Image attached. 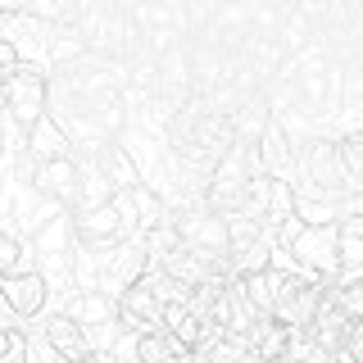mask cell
I'll return each mask as SVG.
<instances>
[{"label":"cell","mask_w":363,"mask_h":363,"mask_svg":"<svg viewBox=\"0 0 363 363\" xmlns=\"http://www.w3.org/2000/svg\"><path fill=\"white\" fill-rule=\"evenodd\" d=\"M0 100H5V118L18 132H32L45 118V73L37 64H18L0 82Z\"/></svg>","instance_id":"cell-1"},{"label":"cell","mask_w":363,"mask_h":363,"mask_svg":"<svg viewBox=\"0 0 363 363\" xmlns=\"http://www.w3.org/2000/svg\"><path fill=\"white\" fill-rule=\"evenodd\" d=\"M259 168H264L268 177L277 182H291V168H295V150L286 141V132L277 128V118L264 128V136H259Z\"/></svg>","instance_id":"cell-10"},{"label":"cell","mask_w":363,"mask_h":363,"mask_svg":"<svg viewBox=\"0 0 363 363\" xmlns=\"http://www.w3.org/2000/svg\"><path fill=\"white\" fill-rule=\"evenodd\" d=\"M0 128H5V113H0Z\"/></svg>","instance_id":"cell-19"},{"label":"cell","mask_w":363,"mask_h":363,"mask_svg":"<svg viewBox=\"0 0 363 363\" xmlns=\"http://www.w3.org/2000/svg\"><path fill=\"white\" fill-rule=\"evenodd\" d=\"M0 304L9 309V318L32 323V318H41L45 309H50V286H45V277L37 268L9 272V277H0Z\"/></svg>","instance_id":"cell-4"},{"label":"cell","mask_w":363,"mask_h":363,"mask_svg":"<svg viewBox=\"0 0 363 363\" xmlns=\"http://www.w3.org/2000/svg\"><path fill=\"white\" fill-rule=\"evenodd\" d=\"M100 168H105V177L113 182V191H136L141 186V173H136V164H132V155L123 150L118 141H109V145H100Z\"/></svg>","instance_id":"cell-12"},{"label":"cell","mask_w":363,"mask_h":363,"mask_svg":"<svg viewBox=\"0 0 363 363\" xmlns=\"http://www.w3.org/2000/svg\"><path fill=\"white\" fill-rule=\"evenodd\" d=\"M340 309L350 313V323H363V272L345 277V286H340Z\"/></svg>","instance_id":"cell-15"},{"label":"cell","mask_w":363,"mask_h":363,"mask_svg":"<svg viewBox=\"0 0 363 363\" xmlns=\"http://www.w3.org/2000/svg\"><path fill=\"white\" fill-rule=\"evenodd\" d=\"M73 182H77V159H55V164H37V177L28 191L45 204L73 209Z\"/></svg>","instance_id":"cell-8"},{"label":"cell","mask_w":363,"mask_h":363,"mask_svg":"<svg viewBox=\"0 0 363 363\" xmlns=\"http://www.w3.org/2000/svg\"><path fill=\"white\" fill-rule=\"evenodd\" d=\"M82 363H100V359H96V354H91V359H82Z\"/></svg>","instance_id":"cell-18"},{"label":"cell","mask_w":363,"mask_h":363,"mask_svg":"<svg viewBox=\"0 0 363 363\" xmlns=\"http://www.w3.org/2000/svg\"><path fill=\"white\" fill-rule=\"evenodd\" d=\"M277 363H281V359H277Z\"/></svg>","instance_id":"cell-21"},{"label":"cell","mask_w":363,"mask_h":363,"mask_svg":"<svg viewBox=\"0 0 363 363\" xmlns=\"http://www.w3.org/2000/svg\"><path fill=\"white\" fill-rule=\"evenodd\" d=\"M350 327H354V323H350V313L340 309V300H327L323 309H318V318L309 323V332H304V336H309L313 345L323 350L327 359H332L336 350H345V336H350Z\"/></svg>","instance_id":"cell-9"},{"label":"cell","mask_w":363,"mask_h":363,"mask_svg":"<svg viewBox=\"0 0 363 363\" xmlns=\"http://www.w3.org/2000/svg\"><path fill=\"white\" fill-rule=\"evenodd\" d=\"M286 255H291V264L300 272H309V277H323V281L345 277V259H340L336 227H304Z\"/></svg>","instance_id":"cell-2"},{"label":"cell","mask_w":363,"mask_h":363,"mask_svg":"<svg viewBox=\"0 0 363 363\" xmlns=\"http://www.w3.org/2000/svg\"><path fill=\"white\" fill-rule=\"evenodd\" d=\"M41 340L55 350L64 363H82V359H91V340H86V332L73 323V318H64L60 309H45L41 313Z\"/></svg>","instance_id":"cell-5"},{"label":"cell","mask_w":363,"mask_h":363,"mask_svg":"<svg viewBox=\"0 0 363 363\" xmlns=\"http://www.w3.org/2000/svg\"><path fill=\"white\" fill-rule=\"evenodd\" d=\"M345 354L354 359V363H363V323L350 327V336H345Z\"/></svg>","instance_id":"cell-17"},{"label":"cell","mask_w":363,"mask_h":363,"mask_svg":"<svg viewBox=\"0 0 363 363\" xmlns=\"http://www.w3.org/2000/svg\"><path fill=\"white\" fill-rule=\"evenodd\" d=\"M96 259H100V281H96V291L113 295V300H118L123 291H132L136 281L145 277V250H141V241L105 245V250H96Z\"/></svg>","instance_id":"cell-3"},{"label":"cell","mask_w":363,"mask_h":363,"mask_svg":"<svg viewBox=\"0 0 363 363\" xmlns=\"http://www.w3.org/2000/svg\"><path fill=\"white\" fill-rule=\"evenodd\" d=\"M118 196L113 191V182L105 177V168H100L96 155H82L77 159V182H73V209L68 213H86V209H105V204Z\"/></svg>","instance_id":"cell-6"},{"label":"cell","mask_w":363,"mask_h":363,"mask_svg":"<svg viewBox=\"0 0 363 363\" xmlns=\"http://www.w3.org/2000/svg\"><path fill=\"white\" fill-rule=\"evenodd\" d=\"M32 268V259H28V250H23V241L9 227H0V277H9V272H28Z\"/></svg>","instance_id":"cell-13"},{"label":"cell","mask_w":363,"mask_h":363,"mask_svg":"<svg viewBox=\"0 0 363 363\" xmlns=\"http://www.w3.org/2000/svg\"><path fill=\"white\" fill-rule=\"evenodd\" d=\"M136 363H173V345L164 332H145L136 336Z\"/></svg>","instance_id":"cell-14"},{"label":"cell","mask_w":363,"mask_h":363,"mask_svg":"<svg viewBox=\"0 0 363 363\" xmlns=\"http://www.w3.org/2000/svg\"><path fill=\"white\" fill-rule=\"evenodd\" d=\"M340 213L363 218V191H354V196H340V200H336V218H340Z\"/></svg>","instance_id":"cell-16"},{"label":"cell","mask_w":363,"mask_h":363,"mask_svg":"<svg viewBox=\"0 0 363 363\" xmlns=\"http://www.w3.org/2000/svg\"><path fill=\"white\" fill-rule=\"evenodd\" d=\"M0 113H5V100H0Z\"/></svg>","instance_id":"cell-20"},{"label":"cell","mask_w":363,"mask_h":363,"mask_svg":"<svg viewBox=\"0 0 363 363\" xmlns=\"http://www.w3.org/2000/svg\"><path fill=\"white\" fill-rule=\"evenodd\" d=\"M60 313L73 318L82 332H91V327H109L113 318H118V300L105 291H68L60 300Z\"/></svg>","instance_id":"cell-7"},{"label":"cell","mask_w":363,"mask_h":363,"mask_svg":"<svg viewBox=\"0 0 363 363\" xmlns=\"http://www.w3.org/2000/svg\"><path fill=\"white\" fill-rule=\"evenodd\" d=\"M37 164H55V159H73V145H68V136L60 132V123L45 113V118L37 123V128L28 132V145H23Z\"/></svg>","instance_id":"cell-11"}]
</instances>
